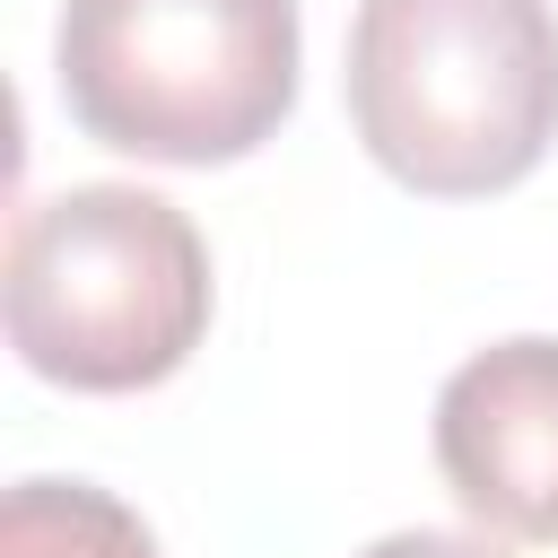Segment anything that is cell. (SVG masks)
<instances>
[{
  "instance_id": "2",
  "label": "cell",
  "mask_w": 558,
  "mask_h": 558,
  "mask_svg": "<svg viewBox=\"0 0 558 558\" xmlns=\"http://www.w3.org/2000/svg\"><path fill=\"white\" fill-rule=\"evenodd\" d=\"M209 244L140 183H70L9 227V349L70 392L166 384L209 331Z\"/></svg>"
},
{
  "instance_id": "4",
  "label": "cell",
  "mask_w": 558,
  "mask_h": 558,
  "mask_svg": "<svg viewBox=\"0 0 558 558\" xmlns=\"http://www.w3.org/2000/svg\"><path fill=\"white\" fill-rule=\"evenodd\" d=\"M436 471L471 523L558 541V340L523 331L462 357L436 392Z\"/></svg>"
},
{
  "instance_id": "3",
  "label": "cell",
  "mask_w": 558,
  "mask_h": 558,
  "mask_svg": "<svg viewBox=\"0 0 558 558\" xmlns=\"http://www.w3.org/2000/svg\"><path fill=\"white\" fill-rule=\"evenodd\" d=\"M296 0H61L52 70L87 140L148 166H235L296 105Z\"/></svg>"
},
{
  "instance_id": "5",
  "label": "cell",
  "mask_w": 558,
  "mask_h": 558,
  "mask_svg": "<svg viewBox=\"0 0 558 558\" xmlns=\"http://www.w3.org/2000/svg\"><path fill=\"white\" fill-rule=\"evenodd\" d=\"M0 558H157V532L96 480H17L0 497Z\"/></svg>"
},
{
  "instance_id": "1",
  "label": "cell",
  "mask_w": 558,
  "mask_h": 558,
  "mask_svg": "<svg viewBox=\"0 0 558 558\" xmlns=\"http://www.w3.org/2000/svg\"><path fill=\"white\" fill-rule=\"evenodd\" d=\"M340 87L392 183L488 201L558 140V17L549 0H357Z\"/></svg>"
},
{
  "instance_id": "6",
  "label": "cell",
  "mask_w": 558,
  "mask_h": 558,
  "mask_svg": "<svg viewBox=\"0 0 558 558\" xmlns=\"http://www.w3.org/2000/svg\"><path fill=\"white\" fill-rule=\"evenodd\" d=\"M357 558H506L497 541H480V532H384V541H366Z\"/></svg>"
}]
</instances>
